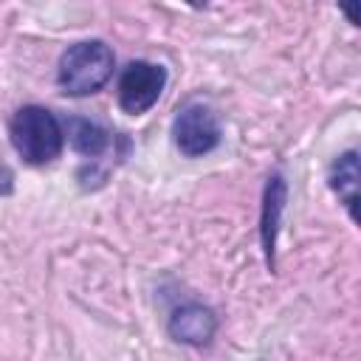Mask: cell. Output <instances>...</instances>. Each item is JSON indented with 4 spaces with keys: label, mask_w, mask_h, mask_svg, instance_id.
<instances>
[{
    "label": "cell",
    "mask_w": 361,
    "mask_h": 361,
    "mask_svg": "<svg viewBox=\"0 0 361 361\" xmlns=\"http://www.w3.org/2000/svg\"><path fill=\"white\" fill-rule=\"evenodd\" d=\"M116 68V56L102 39H82L62 51L56 62V85L65 96L82 99L99 93Z\"/></svg>",
    "instance_id": "2"
},
{
    "label": "cell",
    "mask_w": 361,
    "mask_h": 361,
    "mask_svg": "<svg viewBox=\"0 0 361 361\" xmlns=\"http://www.w3.org/2000/svg\"><path fill=\"white\" fill-rule=\"evenodd\" d=\"M327 183L330 189L338 195V200L344 203L347 214L355 220V206H358V152L347 149L341 152L327 172Z\"/></svg>",
    "instance_id": "8"
},
{
    "label": "cell",
    "mask_w": 361,
    "mask_h": 361,
    "mask_svg": "<svg viewBox=\"0 0 361 361\" xmlns=\"http://www.w3.org/2000/svg\"><path fill=\"white\" fill-rule=\"evenodd\" d=\"M65 127V141L85 158H99L110 149V144L116 141V135L102 127L99 121H90V118H79V116H71L68 121H62Z\"/></svg>",
    "instance_id": "7"
},
{
    "label": "cell",
    "mask_w": 361,
    "mask_h": 361,
    "mask_svg": "<svg viewBox=\"0 0 361 361\" xmlns=\"http://www.w3.org/2000/svg\"><path fill=\"white\" fill-rule=\"evenodd\" d=\"M223 130L217 121V113L203 102H189L178 110L172 121V141L180 155L186 158H203L220 147Z\"/></svg>",
    "instance_id": "4"
},
{
    "label": "cell",
    "mask_w": 361,
    "mask_h": 361,
    "mask_svg": "<svg viewBox=\"0 0 361 361\" xmlns=\"http://www.w3.org/2000/svg\"><path fill=\"white\" fill-rule=\"evenodd\" d=\"M8 141L28 166H45L62 155L65 127L54 110L42 104H25L8 121Z\"/></svg>",
    "instance_id": "1"
},
{
    "label": "cell",
    "mask_w": 361,
    "mask_h": 361,
    "mask_svg": "<svg viewBox=\"0 0 361 361\" xmlns=\"http://www.w3.org/2000/svg\"><path fill=\"white\" fill-rule=\"evenodd\" d=\"M166 79H169L166 68L158 62H147V59L127 62L124 71L118 73V85H116V102H118L121 113L141 116L149 107H155L166 87Z\"/></svg>",
    "instance_id": "3"
},
{
    "label": "cell",
    "mask_w": 361,
    "mask_h": 361,
    "mask_svg": "<svg viewBox=\"0 0 361 361\" xmlns=\"http://www.w3.org/2000/svg\"><path fill=\"white\" fill-rule=\"evenodd\" d=\"M11 189H14V175L8 166L0 164V195H11Z\"/></svg>",
    "instance_id": "9"
},
{
    "label": "cell",
    "mask_w": 361,
    "mask_h": 361,
    "mask_svg": "<svg viewBox=\"0 0 361 361\" xmlns=\"http://www.w3.org/2000/svg\"><path fill=\"white\" fill-rule=\"evenodd\" d=\"M166 330L175 341L189 344V347H203L214 338L217 333V313L200 302H186L172 310Z\"/></svg>",
    "instance_id": "5"
},
{
    "label": "cell",
    "mask_w": 361,
    "mask_h": 361,
    "mask_svg": "<svg viewBox=\"0 0 361 361\" xmlns=\"http://www.w3.org/2000/svg\"><path fill=\"white\" fill-rule=\"evenodd\" d=\"M285 197H288V183L279 172L268 175L265 189H262V209H259V240H262V251H265V262L274 271L276 268V234L282 226V209H285Z\"/></svg>",
    "instance_id": "6"
}]
</instances>
